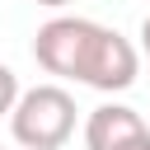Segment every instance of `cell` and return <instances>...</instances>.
<instances>
[{"mask_svg":"<svg viewBox=\"0 0 150 150\" xmlns=\"http://www.w3.org/2000/svg\"><path fill=\"white\" fill-rule=\"evenodd\" d=\"M98 23L94 19H80V14H56L47 19L38 33H33V61L56 75V80H80V66L89 56V42H94Z\"/></svg>","mask_w":150,"mask_h":150,"instance_id":"2","label":"cell"},{"mask_svg":"<svg viewBox=\"0 0 150 150\" xmlns=\"http://www.w3.org/2000/svg\"><path fill=\"white\" fill-rule=\"evenodd\" d=\"M127 150H150V136H141L136 145H127Z\"/></svg>","mask_w":150,"mask_h":150,"instance_id":"8","label":"cell"},{"mask_svg":"<svg viewBox=\"0 0 150 150\" xmlns=\"http://www.w3.org/2000/svg\"><path fill=\"white\" fill-rule=\"evenodd\" d=\"M136 75H141L136 47H131L117 28H103V23H98V33H94V42H89V56H84L75 84H89V89H98V94H122V89L136 84Z\"/></svg>","mask_w":150,"mask_h":150,"instance_id":"3","label":"cell"},{"mask_svg":"<svg viewBox=\"0 0 150 150\" xmlns=\"http://www.w3.org/2000/svg\"><path fill=\"white\" fill-rule=\"evenodd\" d=\"M141 52H145V56H150V14H145V19H141Z\"/></svg>","mask_w":150,"mask_h":150,"instance_id":"6","label":"cell"},{"mask_svg":"<svg viewBox=\"0 0 150 150\" xmlns=\"http://www.w3.org/2000/svg\"><path fill=\"white\" fill-rule=\"evenodd\" d=\"M19 94H23V89H19V75H14V70L0 61V117H9V112H14Z\"/></svg>","mask_w":150,"mask_h":150,"instance_id":"5","label":"cell"},{"mask_svg":"<svg viewBox=\"0 0 150 150\" xmlns=\"http://www.w3.org/2000/svg\"><path fill=\"white\" fill-rule=\"evenodd\" d=\"M33 5H42V9H66L70 0H33Z\"/></svg>","mask_w":150,"mask_h":150,"instance_id":"7","label":"cell"},{"mask_svg":"<svg viewBox=\"0 0 150 150\" xmlns=\"http://www.w3.org/2000/svg\"><path fill=\"white\" fill-rule=\"evenodd\" d=\"M141 136H150V122L127 103H103L84 122V150H127Z\"/></svg>","mask_w":150,"mask_h":150,"instance_id":"4","label":"cell"},{"mask_svg":"<svg viewBox=\"0 0 150 150\" xmlns=\"http://www.w3.org/2000/svg\"><path fill=\"white\" fill-rule=\"evenodd\" d=\"M9 131L23 150H61L75 136V98L61 84H33L19 94Z\"/></svg>","mask_w":150,"mask_h":150,"instance_id":"1","label":"cell"}]
</instances>
